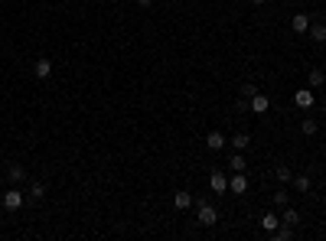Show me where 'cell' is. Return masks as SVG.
Returning <instances> with one entry per match:
<instances>
[{
  "instance_id": "obj_7",
  "label": "cell",
  "mask_w": 326,
  "mask_h": 241,
  "mask_svg": "<svg viewBox=\"0 0 326 241\" xmlns=\"http://www.w3.org/2000/svg\"><path fill=\"white\" fill-rule=\"evenodd\" d=\"M7 180H10L13 186H17V183H23V180H26V170L20 167V163H10V167H7Z\"/></svg>"
},
{
  "instance_id": "obj_10",
  "label": "cell",
  "mask_w": 326,
  "mask_h": 241,
  "mask_svg": "<svg viewBox=\"0 0 326 241\" xmlns=\"http://www.w3.org/2000/svg\"><path fill=\"white\" fill-rule=\"evenodd\" d=\"M228 170H232V173H245V156H241V150H235V153L228 156Z\"/></svg>"
},
{
  "instance_id": "obj_16",
  "label": "cell",
  "mask_w": 326,
  "mask_h": 241,
  "mask_svg": "<svg viewBox=\"0 0 326 241\" xmlns=\"http://www.w3.org/2000/svg\"><path fill=\"white\" fill-rule=\"evenodd\" d=\"M173 205H176V209H189V205H192V196H189V192H176V196H173Z\"/></svg>"
},
{
  "instance_id": "obj_17",
  "label": "cell",
  "mask_w": 326,
  "mask_h": 241,
  "mask_svg": "<svg viewBox=\"0 0 326 241\" xmlns=\"http://www.w3.org/2000/svg\"><path fill=\"white\" fill-rule=\"evenodd\" d=\"M310 39H313V43H326V23L310 26Z\"/></svg>"
},
{
  "instance_id": "obj_20",
  "label": "cell",
  "mask_w": 326,
  "mask_h": 241,
  "mask_svg": "<svg viewBox=\"0 0 326 241\" xmlns=\"http://www.w3.org/2000/svg\"><path fill=\"white\" fill-rule=\"evenodd\" d=\"M290 183H294V189H297V192H310V176H303V173H300V176H294Z\"/></svg>"
},
{
  "instance_id": "obj_12",
  "label": "cell",
  "mask_w": 326,
  "mask_h": 241,
  "mask_svg": "<svg viewBox=\"0 0 326 241\" xmlns=\"http://www.w3.org/2000/svg\"><path fill=\"white\" fill-rule=\"evenodd\" d=\"M297 222H300V212H297V209H284L281 225H290V228H297Z\"/></svg>"
},
{
  "instance_id": "obj_19",
  "label": "cell",
  "mask_w": 326,
  "mask_h": 241,
  "mask_svg": "<svg viewBox=\"0 0 326 241\" xmlns=\"http://www.w3.org/2000/svg\"><path fill=\"white\" fill-rule=\"evenodd\" d=\"M323 85H326L323 68H313V72H310V88H323Z\"/></svg>"
},
{
  "instance_id": "obj_24",
  "label": "cell",
  "mask_w": 326,
  "mask_h": 241,
  "mask_svg": "<svg viewBox=\"0 0 326 241\" xmlns=\"http://www.w3.org/2000/svg\"><path fill=\"white\" fill-rule=\"evenodd\" d=\"M274 202L277 205H287V192H274Z\"/></svg>"
},
{
  "instance_id": "obj_1",
  "label": "cell",
  "mask_w": 326,
  "mask_h": 241,
  "mask_svg": "<svg viewBox=\"0 0 326 241\" xmlns=\"http://www.w3.org/2000/svg\"><path fill=\"white\" fill-rule=\"evenodd\" d=\"M196 218H199V225H206V228H209V225H216V222H219V212L212 209V202H199Z\"/></svg>"
},
{
  "instance_id": "obj_23",
  "label": "cell",
  "mask_w": 326,
  "mask_h": 241,
  "mask_svg": "<svg viewBox=\"0 0 326 241\" xmlns=\"http://www.w3.org/2000/svg\"><path fill=\"white\" fill-rule=\"evenodd\" d=\"M43 196H46V186H43V183H33V186H30V199H36V202H39Z\"/></svg>"
},
{
  "instance_id": "obj_21",
  "label": "cell",
  "mask_w": 326,
  "mask_h": 241,
  "mask_svg": "<svg viewBox=\"0 0 326 241\" xmlns=\"http://www.w3.org/2000/svg\"><path fill=\"white\" fill-rule=\"evenodd\" d=\"M300 130H303V134H307V137H313V134H316V130H320V124H316L313 118H307V121H303V124H300Z\"/></svg>"
},
{
  "instance_id": "obj_5",
  "label": "cell",
  "mask_w": 326,
  "mask_h": 241,
  "mask_svg": "<svg viewBox=\"0 0 326 241\" xmlns=\"http://www.w3.org/2000/svg\"><path fill=\"white\" fill-rule=\"evenodd\" d=\"M294 105H297V108H313V92H310V88L294 92Z\"/></svg>"
},
{
  "instance_id": "obj_8",
  "label": "cell",
  "mask_w": 326,
  "mask_h": 241,
  "mask_svg": "<svg viewBox=\"0 0 326 241\" xmlns=\"http://www.w3.org/2000/svg\"><path fill=\"white\" fill-rule=\"evenodd\" d=\"M209 186H212V192H228V176L225 173H212Z\"/></svg>"
},
{
  "instance_id": "obj_18",
  "label": "cell",
  "mask_w": 326,
  "mask_h": 241,
  "mask_svg": "<svg viewBox=\"0 0 326 241\" xmlns=\"http://www.w3.org/2000/svg\"><path fill=\"white\" fill-rule=\"evenodd\" d=\"M274 176H277V180H281V183H290V180H294V170H290V167H284V163H277Z\"/></svg>"
},
{
  "instance_id": "obj_11",
  "label": "cell",
  "mask_w": 326,
  "mask_h": 241,
  "mask_svg": "<svg viewBox=\"0 0 326 241\" xmlns=\"http://www.w3.org/2000/svg\"><path fill=\"white\" fill-rule=\"evenodd\" d=\"M33 72H36V78H49V72H52V62H49V59H36Z\"/></svg>"
},
{
  "instance_id": "obj_14",
  "label": "cell",
  "mask_w": 326,
  "mask_h": 241,
  "mask_svg": "<svg viewBox=\"0 0 326 241\" xmlns=\"http://www.w3.org/2000/svg\"><path fill=\"white\" fill-rule=\"evenodd\" d=\"M290 26H294V33H310V20L303 17V13H297V17L290 20Z\"/></svg>"
},
{
  "instance_id": "obj_4",
  "label": "cell",
  "mask_w": 326,
  "mask_h": 241,
  "mask_svg": "<svg viewBox=\"0 0 326 241\" xmlns=\"http://www.w3.org/2000/svg\"><path fill=\"white\" fill-rule=\"evenodd\" d=\"M228 192H248V180H245V173H235V176H228Z\"/></svg>"
},
{
  "instance_id": "obj_22",
  "label": "cell",
  "mask_w": 326,
  "mask_h": 241,
  "mask_svg": "<svg viewBox=\"0 0 326 241\" xmlns=\"http://www.w3.org/2000/svg\"><path fill=\"white\" fill-rule=\"evenodd\" d=\"M254 95H258V85H251V82H248V85H241V101H251Z\"/></svg>"
},
{
  "instance_id": "obj_26",
  "label": "cell",
  "mask_w": 326,
  "mask_h": 241,
  "mask_svg": "<svg viewBox=\"0 0 326 241\" xmlns=\"http://www.w3.org/2000/svg\"><path fill=\"white\" fill-rule=\"evenodd\" d=\"M251 4H265V0H251Z\"/></svg>"
},
{
  "instance_id": "obj_9",
  "label": "cell",
  "mask_w": 326,
  "mask_h": 241,
  "mask_svg": "<svg viewBox=\"0 0 326 241\" xmlns=\"http://www.w3.org/2000/svg\"><path fill=\"white\" fill-rule=\"evenodd\" d=\"M277 225H281V215H274V212H265V215H261V228H265L268 235H271Z\"/></svg>"
},
{
  "instance_id": "obj_3",
  "label": "cell",
  "mask_w": 326,
  "mask_h": 241,
  "mask_svg": "<svg viewBox=\"0 0 326 241\" xmlns=\"http://www.w3.org/2000/svg\"><path fill=\"white\" fill-rule=\"evenodd\" d=\"M225 143H228V140H225V137L219 134V130H209V134H206V147H209L212 153H219V150L225 147Z\"/></svg>"
},
{
  "instance_id": "obj_6",
  "label": "cell",
  "mask_w": 326,
  "mask_h": 241,
  "mask_svg": "<svg viewBox=\"0 0 326 241\" xmlns=\"http://www.w3.org/2000/svg\"><path fill=\"white\" fill-rule=\"evenodd\" d=\"M268 105H271V101H268V95H261V92L254 95L251 101H248V108H251L254 114H265V111H268Z\"/></svg>"
},
{
  "instance_id": "obj_2",
  "label": "cell",
  "mask_w": 326,
  "mask_h": 241,
  "mask_svg": "<svg viewBox=\"0 0 326 241\" xmlns=\"http://www.w3.org/2000/svg\"><path fill=\"white\" fill-rule=\"evenodd\" d=\"M20 205H23V192H20V189H7L4 192V209L7 212H17Z\"/></svg>"
},
{
  "instance_id": "obj_15",
  "label": "cell",
  "mask_w": 326,
  "mask_h": 241,
  "mask_svg": "<svg viewBox=\"0 0 326 241\" xmlns=\"http://www.w3.org/2000/svg\"><path fill=\"white\" fill-rule=\"evenodd\" d=\"M271 238L274 241H287V238H294V228H290V225H277V228L271 231Z\"/></svg>"
},
{
  "instance_id": "obj_25",
  "label": "cell",
  "mask_w": 326,
  "mask_h": 241,
  "mask_svg": "<svg viewBox=\"0 0 326 241\" xmlns=\"http://www.w3.org/2000/svg\"><path fill=\"white\" fill-rule=\"evenodd\" d=\"M137 7H144V10H147V7H150V0H137Z\"/></svg>"
},
{
  "instance_id": "obj_13",
  "label": "cell",
  "mask_w": 326,
  "mask_h": 241,
  "mask_svg": "<svg viewBox=\"0 0 326 241\" xmlns=\"http://www.w3.org/2000/svg\"><path fill=\"white\" fill-rule=\"evenodd\" d=\"M228 143H232L235 150H241V153H245V150H248V143H251V137H248V134H241V130H238V134H235Z\"/></svg>"
}]
</instances>
